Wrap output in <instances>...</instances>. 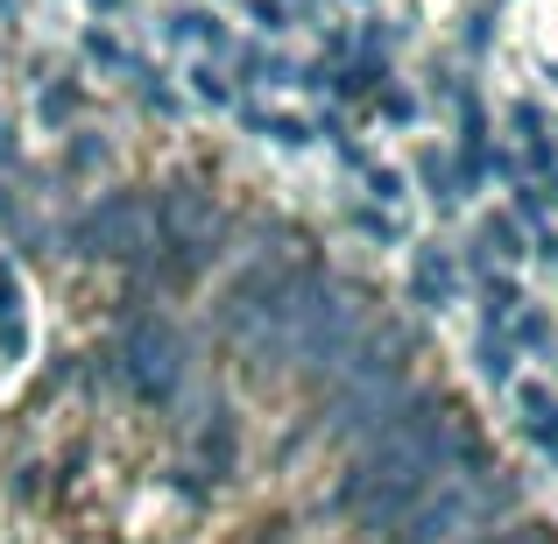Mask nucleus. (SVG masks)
<instances>
[{"label": "nucleus", "instance_id": "f257e3e1", "mask_svg": "<svg viewBox=\"0 0 558 544\" xmlns=\"http://www.w3.org/2000/svg\"><path fill=\"white\" fill-rule=\"evenodd\" d=\"M128 367H135L142 403H163V396L178 389V340H170V326H149V318H142V326L128 333Z\"/></svg>", "mask_w": 558, "mask_h": 544}, {"label": "nucleus", "instance_id": "f03ea898", "mask_svg": "<svg viewBox=\"0 0 558 544\" xmlns=\"http://www.w3.org/2000/svg\"><path fill=\"white\" fill-rule=\"evenodd\" d=\"M85 241H99L93 255H135V247H149V233H142V198H107V213H93Z\"/></svg>", "mask_w": 558, "mask_h": 544}, {"label": "nucleus", "instance_id": "7ed1b4c3", "mask_svg": "<svg viewBox=\"0 0 558 544\" xmlns=\"http://www.w3.org/2000/svg\"><path fill=\"white\" fill-rule=\"evenodd\" d=\"M460 523H466V495H438V503H424L417 517H410L403 544H446Z\"/></svg>", "mask_w": 558, "mask_h": 544}, {"label": "nucleus", "instance_id": "20e7f679", "mask_svg": "<svg viewBox=\"0 0 558 544\" xmlns=\"http://www.w3.org/2000/svg\"><path fill=\"white\" fill-rule=\"evenodd\" d=\"M523 410H531V432L537 438H558V403H551V396L531 389V396H523Z\"/></svg>", "mask_w": 558, "mask_h": 544}, {"label": "nucleus", "instance_id": "39448f33", "mask_svg": "<svg viewBox=\"0 0 558 544\" xmlns=\"http://www.w3.org/2000/svg\"><path fill=\"white\" fill-rule=\"evenodd\" d=\"M213 418H219V410H213ZM205 460H213L219 474H227V460H233V424H227V418H219L213 432H205Z\"/></svg>", "mask_w": 558, "mask_h": 544}, {"label": "nucleus", "instance_id": "423d86ee", "mask_svg": "<svg viewBox=\"0 0 558 544\" xmlns=\"http://www.w3.org/2000/svg\"><path fill=\"white\" fill-rule=\"evenodd\" d=\"M481 544H551L537 523H517V531H502V537H481Z\"/></svg>", "mask_w": 558, "mask_h": 544}]
</instances>
